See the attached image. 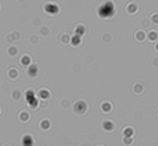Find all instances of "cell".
Wrapping results in <instances>:
<instances>
[{
	"label": "cell",
	"mask_w": 158,
	"mask_h": 146,
	"mask_svg": "<svg viewBox=\"0 0 158 146\" xmlns=\"http://www.w3.org/2000/svg\"><path fill=\"white\" fill-rule=\"evenodd\" d=\"M98 14H100L103 18H107V17L114 15V4L111 2H107L98 8Z\"/></svg>",
	"instance_id": "obj_1"
}]
</instances>
